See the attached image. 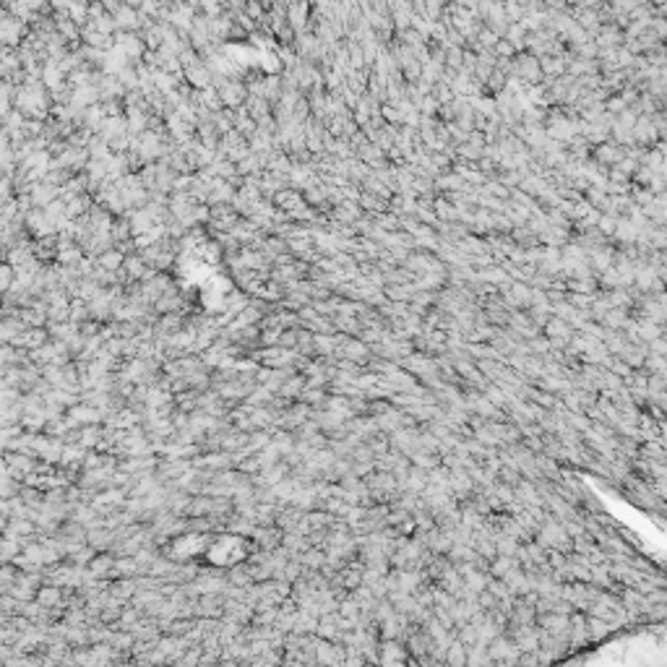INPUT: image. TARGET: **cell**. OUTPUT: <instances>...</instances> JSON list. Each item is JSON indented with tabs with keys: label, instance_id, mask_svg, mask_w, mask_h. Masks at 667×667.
I'll return each instance as SVG.
<instances>
[{
	"label": "cell",
	"instance_id": "5b68a950",
	"mask_svg": "<svg viewBox=\"0 0 667 667\" xmlns=\"http://www.w3.org/2000/svg\"><path fill=\"white\" fill-rule=\"evenodd\" d=\"M97 261V269H102V271H110V274H115V271H120L123 269V261H125V256L120 253L118 248H110L105 250L99 258H94Z\"/></svg>",
	"mask_w": 667,
	"mask_h": 667
},
{
	"label": "cell",
	"instance_id": "277c9868",
	"mask_svg": "<svg viewBox=\"0 0 667 667\" xmlns=\"http://www.w3.org/2000/svg\"><path fill=\"white\" fill-rule=\"evenodd\" d=\"M27 196H29V201H32V209H45V206L53 204L55 198H60V191L47 183H34L32 188H29Z\"/></svg>",
	"mask_w": 667,
	"mask_h": 667
},
{
	"label": "cell",
	"instance_id": "6da1fadb",
	"mask_svg": "<svg viewBox=\"0 0 667 667\" xmlns=\"http://www.w3.org/2000/svg\"><path fill=\"white\" fill-rule=\"evenodd\" d=\"M14 110L21 112L27 120H45L50 118L53 110V97L45 89L42 79H24V84L14 86Z\"/></svg>",
	"mask_w": 667,
	"mask_h": 667
},
{
	"label": "cell",
	"instance_id": "8fae6325",
	"mask_svg": "<svg viewBox=\"0 0 667 667\" xmlns=\"http://www.w3.org/2000/svg\"><path fill=\"white\" fill-rule=\"evenodd\" d=\"M0 318H3V313H0Z\"/></svg>",
	"mask_w": 667,
	"mask_h": 667
},
{
	"label": "cell",
	"instance_id": "9c48e42d",
	"mask_svg": "<svg viewBox=\"0 0 667 667\" xmlns=\"http://www.w3.org/2000/svg\"><path fill=\"white\" fill-rule=\"evenodd\" d=\"M347 352H350V357H363V354H360V352H365V347H363L360 341H357V344H354V341H350V347H347Z\"/></svg>",
	"mask_w": 667,
	"mask_h": 667
},
{
	"label": "cell",
	"instance_id": "52a82bcc",
	"mask_svg": "<svg viewBox=\"0 0 667 667\" xmlns=\"http://www.w3.org/2000/svg\"><path fill=\"white\" fill-rule=\"evenodd\" d=\"M68 321H71L76 328L84 326L86 321H92V318H89V308H86V302L71 300V313H68Z\"/></svg>",
	"mask_w": 667,
	"mask_h": 667
},
{
	"label": "cell",
	"instance_id": "ba28073f",
	"mask_svg": "<svg viewBox=\"0 0 667 667\" xmlns=\"http://www.w3.org/2000/svg\"><path fill=\"white\" fill-rule=\"evenodd\" d=\"M14 279H16L14 269H11L8 263L3 261V263H0V292H3V295H5L8 289H11V284H14Z\"/></svg>",
	"mask_w": 667,
	"mask_h": 667
},
{
	"label": "cell",
	"instance_id": "7a4b0ae2",
	"mask_svg": "<svg viewBox=\"0 0 667 667\" xmlns=\"http://www.w3.org/2000/svg\"><path fill=\"white\" fill-rule=\"evenodd\" d=\"M27 34H29L27 24H21L19 19H14V16L0 5V45L16 50V47H21V42L27 40Z\"/></svg>",
	"mask_w": 667,
	"mask_h": 667
},
{
	"label": "cell",
	"instance_id": "3957f363",
	"mask_svg": "<svg viewBox=\"0 0 667 667\" xmlns=\"http://www.w3.org/2000/svg\"><path fill=\"white\" fill-rule=\"evenodd\" d=\"M24 227H27V232L32 235V240H42V237H53L58 235V230H55V224L47 219V214L42 209H32L24 217Z\"/></svg>",
	"mask_w": 667,
	"mask_h": 667
},
{
	"label": "cell",
	"instance_id": "30bf717a",
	"mask_svg": "<svg viewBox=\"0 0 667 667\" xmlns=\"http://www.w3.org/2000/svg\"><path fill=\"white\" fill-rule=\"evenodd\" d=\"M3 261H5V253H3V250H0V263H3Z\"/></svg>",
	"mask_w": 667,
	"mask_h": 667
},
{
	"label": "cell",
	"instance_id": "8992f818",
	"mask_svg": "<svg viewBox=\"0 0 667 667\" xmlns=\"http://www.w3.org/2000/svg\"><path fill=\"white\" fill-rule=\"evenodd\" d=\"M545 334H548L550 339H555V341H558V339L566 341V339H568V334H571V326H568L566 321H561L558 315H553L548 324H545Z\"/></svg>",
	"mask_w": 667,
	"mask_h": 667
}]
</instances>
